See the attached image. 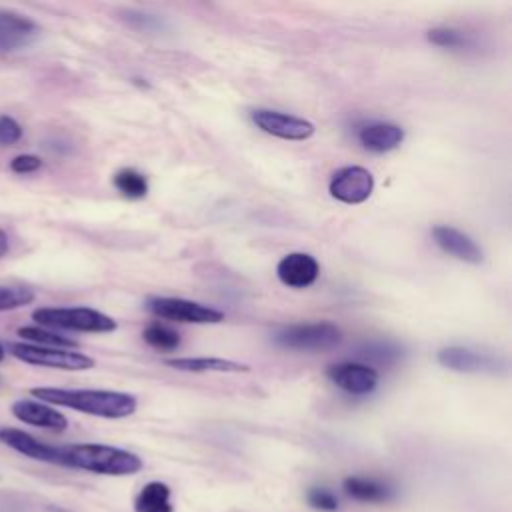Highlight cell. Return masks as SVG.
I'll return each mask as SVG.
<instances>
[{"label":"cell","mask_w":512,"mask_h":512,"mask_svg":"<svg viewBox=\"0 0 512 512\" xmlns=\"http://www.w3.org/2000/svg\"><path fill=\"white\" fill-rule=\"evenodd\" d=\"M30 394L50 406L70 408L82 414L98 418H128L136 412L138 400L128 392L118 390H94V388H56V386H36Z\"/></svg>","instance_id":"6da1fadb"},{"label":"cell","mask_w":512,"mask_h":512,"mask_svg":"<svg viewBox=\"0 0 512 512\" xmlns=\"http://www.w3.org/2000/svg\"><path fill=\"white\" fill-rule=\"evenodd\" d=\"M62 466L104 476H130L142 470L144 462L130 450L110 444H68L60 446Z\"/></svg>","instance_id":"7a4b0ae2"},{"label":"cell","mask_w":512,"mask_h":512,"mask_svg":"<svg viewBox=\"0 0 512 512\" xmlns=\"http://www.w3.org/2000/svg\"><path fill=\"white\" fill-rule=\"evenodd\" d=\"M36 326L50 330H70V332H92L106 334L116 330V320L96 308L88 306H44L32 312Z\"/></svg>","instance_id":"3957f363"},{"label":"cell","mask_w":512,"mask_h":512,"mask_svg":"<svg viewBox=\"0 0 512 512\" xmlns=\"http://www.w3.org/2000/svg\"><path fill=\"white\" fill-rule=\"evenodd\" d=\"M272 340L276 346L286 350L322 352V350H332L342 342V330L328 320L306 322V324H292L278 330L272 336Z\"/></svg>","instance_id":"277c9868"},{"label":"cell","mask_w":512,"mask_h":512,"mask_svg":"<svg viewBox=\"0 0 512 512\" xmlns=\"http://www.w3.org/2000/svg\"><path fill=\"white\" fill-rule=\"evenodd\" d=\"M8 354H12L16 360L32 366L42 368H56V370H90L94 368V358H90L84 352L78 350H66V348H48V346H36L28 342H10Z\"/></svg>","instance_id":"5b68a950"},{"label":"cell","mask_w":512,"mask_h":512,"mask_svg":"<svg viewBox=\"0 0 512 512\" xmlns=\"http://www.w3.org/2000/svg\"><path fill=\"white\" fill-rule=\"evenodd\" d=\"M146 308L156 318L182 322V324H218L224 320V312L194 300H186V298L154 296V298H148Z\"/></svg>","instance_id":"8992f818"},{"label":"cell","mask_w":512,"mask_h":512,"mask_svg":"<svg viewBox=\"0 0 512 512\" xmlns=\"http://www.w3.org/2000/svg\"><path fill=\"white\" fill-rule=\"evenodd\" d=\"M250 118L262 132L282 140H308L316 132L310 120L294 114H286L280 110L256 108L250 112Z\"/></svg>","instance_id":"52a82bcc"},{"label":"cell","mask_w":512,"mask_h":512,"mask_svg":"<svg viewBox=\"0 0 512 512\" xmlns=\"http://www.w3.org/2000/svg\"><path fill=\"white\" fill-rule=\"evenodd\" d=\"M328 192L342 204H362L374 192V176L364 166H344L332 174Z\"/></svg>","instance_id":"ba28073f"},{"label":"cell","mask_w":512,"mask_h":512,"mask_svg":"<svg viewBox=\"0 0 512 512\" xmlns=\"http://www.w3.org/2000/svg\"><path fill=\"white\" fill-rule=\"evenodd\" d=\"M326 378L352 396H366L378 386V370L364 362H338L326 368Z\"/></svg>","instance_id":"9c48e42d"},{"label":"cell","mask_w":512,"mask_h":512,"mask_svg":"<svg viewBox=\"0 0 512 512\" xmlns=\"http://www.w3.org/2000/svg\"><path fill=\"white\" fill-rule=\"evenodd\" d=\"M436 360L440 366H444L448 370L466 372V374H480V372L496 374L506 368L504 360H498L494 356L480 354V352H474V350L462 348V346L440 348L436 354Z\"/></svg>","instance_id":"30bf717a"},{"label":"cell","mask_w":512,"mask_h":512,"mask_svg":"<svg viewBox=\"0 0 512 512\" xmlns=\"http://www.w3.org/2000/svg\"><path fill=\"white\" fill-rule=\"evenodd\" d=\"M0 442L12 450H16L22 456H28L38 462H48V464H60L62 466V452L60 446H52L46 442H40L32 434L20 430V428H10L4 426L0 428Z\"/></svg>","instance_id":"8fae6325"},{"label":"cell","mask_w":512,"mask_h":512,"mask_svg":"<svg viewBox=\"0 0 512 512\" xmlns=\"http://www.w3.org/2000/svg\"><path fill=\"white\" fill-rule=\"evenodd\" d=\"M278 280L288 288H308L320 274L318 260L308 252H290L276 266Z\"/></svg>","instance_id":"7c38bea8"},{"label":"cell","mask_w":512,"mask_h":512,"mask_svg":"<svg viewBox=\"0 0 512 512\" xmlns=\"http://www.w3.org/2000/svg\"><path fill=\"white\" fill-rule=\"evenodd\" d=\"M432 238L442 252L450 254L456 260H462L468 264H480L484 258L482 248L468 234H464L454 226H448V224L434 226Z\"/></svg>","instance_id":"4fadbf2b"},{"label":"cell","mask_w":512,"mask_h":512,"mask_svg":"<svg viewBox=\"0 0 512 512\" xmlns=\"http://www.w3.org/2000/svg\"><path fill=\"white\" fill-rule=\"evenodd\" d=\"M10 412L16 420H20L28 426L54 430V432H62L68 428V418L54 406L40 402V400H24V398L16 400L10 406Z\"/></svg>","instance_id":"5bb4252c"},{"label":"cell","mask_w":512,"mask_h":512,"mask_svg":"<svg viewBox=\"0 0 512 512\" xmlns=\"http://www.w3.org/2000/svg\"><path fill=\"white\" fill-rule=\"evenodd\" d=\"M356 138L364 150L374 154H384V152L396 150L404 142L406 132L402 126L394 122L374 120V122L362 124L356 132Z\"/></svg>","instance_id":"9a60e30c"},{"label":"cell","mask_w":512,"mask_h":512,"mask_svg":"<svg viewBox=\"0 0 512 512\" xmlns=\"http://www.w3.org/2000/svg\"><path fill=\"white\" fill-rule=\"evenodd\" d=\"M40 34V28L28 16L16 12H0V54L16 52Z\"/></svg>","instance_id":"2e32d148"},{"label":"cell","mask_w":512,"mask_h":512,"mask_svg":"<svg viewBox=\"0 0 512 512\" xmlns=\"http://www.w3.org/2000/svg\"><path fill=\"white\" fill-rule=\"evenodd\" d=\"M342 490L348 498L368 504H380L394 498V488L390 484L370 476H348L342 482Z\"/></svg>","instance_id":"e0dca14e"},{"label":"cell","mask_w":512,"mask_h":512,"mask_svg":"<svg viewBox=\"0 0 512 512\" xmlns=\"http://www.w3.org/2000/svg\"><path fill=\"white\" fill-rule=\"evenodd\" d=\"M166 366L182 372H248L250 366L214 356H180L164 360Z\"/></svg>","instance_id":"ac0fdd59"},{"label":"cell","mask_w":512,"mask_h":512,"mask_svg":"<svg viewBox=\"0 0 512 512\" xmlns=\"http://www.w3.org/2000/svg\"><path fill=\"white\" fill-rule=\"evenodd\" d=\"M170 486L152 480L140 488V492L134 498V512H174V506L170 502Z\"/></svg>","instance_id":"d6986e66"},{"label":"cell","mask_w":512,"mask_h":512,"mask_svg":"<svg viewBox=\"0 0 512 512\" xmlns=\"http://www.w3.org/2000/svg\"><path fill=\"white\" fill-rule=\"evenodd\" d=\"M356 356L360 360H366L364 364L372 362L378 366H392L404 356V350H402V346H398L396 342H390V340H372V342L362 344L356 350Z\"/></svg>","instance_id":"ffe728a7"},{"label":"cell","mask_w":512,"mask_h":512,"mask_svg":"<svg viewBox=\"0 0 512 512\" xmlns=\"http://www.w3.org/2000/svg\"><path fill=\"white\" fill-rule=\"evenodd\" d=\"M18 336L24 338L28 344L36 346H48V348H66V350H76L78 342L44 326H22L18 328Z\"/></svg>","instance_id":"44dd1931"},{"label":"cell","mask_w":512,"mask_h":512,"mask_svg":"<svg viewBox=\"0 0 512 512\" xmlns=\"http://www.w3.org/2000/svg\"><path fill=\"white\" fill-rule=\"evenodd\" d=\"M116 190L126 196V198H132V200H138V198H144L148 194V180L142 172L134 170V168H122L114 174L112 178Z\"/></svg>","instance_id":"7402d4cb"},{"label":"cell","mask_w":512,"mask_h":512,"mask_svg":"<svg viewBox=\"0 0 512 512\" xmlns=\"http://www.w3.org/2000/svg\"><path fill=\"white\" fill-rule=\"evenodd\" d=\"M142 338L148 346H152L154 350H162V352H172L180 346V334L160 322L146 326L142 332Z\"/></svg>","instance_id":"603a6c76"},{"label":"cell","mask_w":512,"mask_h":512,"mask_svg":"<svg viewBox=\"0 0 512 512\" xmlns=\"http://www.w3.org/2000/svg\"><path fill=\"white\" fill-rule=\"evenodd\" d=\"M36 294L26 286H0V312L16 310L34 302Z\"/></svg>","instance_id":"cb8c5ba5"},{"label":"cell","mask_w":512,"mask_h":512,"mask_svg":"<svg viewBox=\"0 0 512 512\" xmlns=\"http://www.w3.org/2000/svg\"><path fill=\"white\" fill-rule=\"evenodd\" d=\"M428 42L440 46V48H460L466 44V36L460 30L448 28V26H440V28H432L426 34Z\"/></svg>","instance_id":"d4e9b609"},{"label":"cell","mask_w":512,"mask_h":512,"mask_svg":"<svg viewBox=\"0 0 512 512\" xmlns=\"http://www.w3.org/2000/svg\"><path fill=\"white\" fill-rule=\"evenodd\" d=\"M306 500L314 510H320V512H336L338 506H340L336 494L328 488H322V486L310 488L308 494H306Z\"/></svg>","instance_id":"484cf974"},{"label":"cell","mask_w":512,"mask_h":512,"mask_svg":"<svg viewBox=\"0 0 512 512\" xmlns=\"http://www.w3.org/2000/svg\"><path fill=\"white\" fill-rule=\"evenodd\" d=\"M20 122L8 114H0V146H14L22 138Z\"/></svg>","instance_id":"4316f807"},{"label":"cell","mask_w":512,"mask_h":512,"mask_svg":"<svg viewBox=\"0 0 512 512\" xmlns=\"http://www.w3.org/2000/svg\"><path fill=\"white\" fill-rule=\"evenodd\" d=\"M122 18H124V20H126V24H130L132 28L146 30V32H150V30H158V28L162 26V22H160L156 16H152V14H144V12L128 10V12H124V16H122Z\"/></svg>","instance_id":"83f0119b"},{"label":"cell","mask_w":512,"mask_h":512,"mask_svg":"<svg viewBox=\"0 0 512 512\" xmlns=\"http://www.w3.org/2000/svg\"><path fill=\"white\" fill-rule=\"evenodd\" d=\"M42 168V158L36 154H18L10 160V170L16 174H32Z\"/></svg>","instance_id":"f1b7e54d"},{"label":"cell","mask_w":512,"mask_h":512,"mask_svg":"<svg viewBox=\"0 0 512 512\" xmlns=\"http://www.w3.org/2000/svg\"><path fill=\"white\" fill-rule=\"evenodd\" d=\"M8 248H10V242H8V234L0 228V258L8 254Z\"/></svg>","instance_id":"f546056e"},{"label":"cell","mask_w":512,"mask_h":512,"mask_svg":"<svg viewBox=\"0 0 512 512\" xmlns=\"http://www.w3.org/2000/svg\"><path fill=\"white\" fill-rule=\"evenodd\" d=\"M4 356H6V350H4V346H2V344H0V362H2V360H4Z\"/></svg>","instance_id":"4dcf8cb0"}]
</instances>
